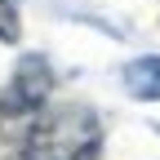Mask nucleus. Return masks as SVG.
<instances>
[{
  "label": "nucleus",
  "instance_id": "3",
  "mask_svg": "<svg viewBox=\"0 0 160 160\" xmlns=\"http://www.w3.org/2000/svg\"><path fill=\"white\" fill-rule=\"evenodd\" d=\"M125 89L142 102H160V58H133L125 67Z\"/></svg>",
  "mask_w": 160,
  "mask_h": 160
},
{
  "label": "nucleus",
  "instance_id": "2",
  "mask_svg": "<svg viewBox=\"0 0 160 160\" xmlns=\"http://www.w3.org/2000/svg\"><path fill=\"white\" fill-rule=\"evenodd\" d=\"M49 85H53V76L45 67V58H22L13 71V85L5 89V98H0V111L13 116V111H40L45 107V98H49Z\"/></svg>",
  "mask_w": 160,
  "mask_h": 160
},
{
  "label": "nucleus",
  "instance_id": "1",
  "mask_svg": "<svg viewBox=\"0 0 160 160\" xmlns=\"http://www.w3.org/2000/svg\"><path fill=\"white\" fill-rule=\"evenodd\" d=\"M98 120L85 107H62L36 120L22 142V160H98Z\"/></svg>",
  "mask_w": 160,
  "mask_h": 160
},
{
  "label": "nucleus",
  "instance_id": "4",
  "mask_svg": "<svg viewBox=\"0 0 160 160\" xmlns=\"http://www.w3.org/2000/svg\"><path fill=\"white\" fill-rule=\"evenodd\" d=\"M0 40H18V18L9 0H0Z\"/></svg>",
  "mask_w": 160,
  "mask_h": 160
}]
</instances>
